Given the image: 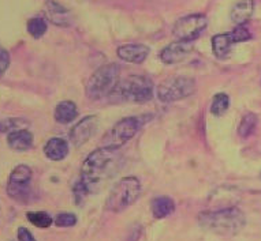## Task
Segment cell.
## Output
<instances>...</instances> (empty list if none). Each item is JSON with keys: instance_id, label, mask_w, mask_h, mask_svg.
Here are the masks:
<instances>
[{"instance_id": "6da1fadb", "label": "cell", "mask_w": 261, "mask_h": 241, "mask_svg": "<svg viewBox=\"0 0 261 241\" xmlns=\"http://www.w3.org/2000/svg\"><path fill=\"white\" fill-rule=\"evenodd\" d=\"M119 161V148L103 146L86 157L81 168V183L88 194H97L106 183L115 176Z\"/></svg>"}, {"instance_id": "7a4b0ae2", "label": "cell", "mask_w": 261, "mask_h": 241, "mask_svg": "<svg viewBox=\"0 0 261 241\" xmlns=\"http://www.w3.org/2000/svg\"><path fill=\"white\" fill-rule=\"evenodd\" d=\"M198 224L202 229L219 236H234L244 229L246 218L240 208L227 207L218 212L201 213Z\"/></svg>"}, {"instance_id": "3957f363", "label": "cell", "mask_w": 261, "mask_h": 241, "mask_svg": "<svg viewBox=\"0 0 261 241\" xmlns=\"http://www.w3.org/2000/svg\"><path fill=\"white\" fill-rule=\"evenodd\" d=\"M110 98H116L122 102L145 104L153 98V82L148 76L133 75L119 80L112 90Z\"/></svg>"}, {"instance_id": "277c9868", "label": "cell", "mask_w": 261, "mask_h": 241, "mask_svg": "<svg viewBox=\"0 0 261 241\" xmlns=\"http://www.w3.org/2000/svg\"><path fill=\"white\" fill-rule=\"evenodd\" d=\"M120 67L118 64H104L90 75L86 83L85 93L90 100L108 97L119 82Z\"/></svg>"}, {"instance_id": "5b68a950", "label": "cell", "mask_w": 261, "mask_h": 241, "mask_svg": "<svg viewBox=\"0 0 261 241\" xmlns=\"http://www.w3.org/2000/svg\"><path fill=\"white\" fill-rule=\"evenodd\" d=\"M141 194V183L137 177H123L112 187L106 200V207L110 212L119 213L136 202Z\"/></svg>"}, {"instance_id": "8992f818", "label": "cell", "mask_w": 261, "mask_h": 241, "mask_svg": "<svg viewBox=\"0 0 261 241\" xmlns=\"http://www.w3.org/2000/svg\"><path fill=\"white\" fill-rule=\"evenodd\" d=\"M196 92V82L189 76H170L156 87L158 98L162 102H175L190 97Z\"/></svg>"}, {"instance_id": "52a82bcc", "label": "cell", "mask_w": 261, "mask_h": 241, "mask_svg": "<svg viewBox=\"0 0 261 241\" xmlns=\"http://www.w3.org/2000/svg\"><path fill=\"white\" fill-rule=\"evenodd\" d=\"M142 122L140 117H124L111 128V131L104 136V146L112 148H120L126 142L132 139L138 130L141 128Z\"/></svg>"}, {"instance_id": "ba28073f", "label": "cell", "mask_w": 261, "mask_h": 241, "mask_svg": "<svg viewBox=\"0 0 261 241\" xmlns=\"http://www.w3.org/2000/svg\"><path fill=\"white\" fill-rule=\"evenodd\" d=\"M208 26V18L202 14H190L175 22L172 33L178 40L194 41Z\"/></svg>"}, {"instance_id": "9c48e42d", "label": "cell", "mask_w": 261, "mask_h": 241, "mask_svg": "<svg viewBox=\"0 0 261 241\" xmlns=\"http://www.w3.org/2000/svg\"><path fill=\"white\" fill-rule=\"evenodd\" d=\"M33 172L28 165H18L10 174L7 192L13 199L25 202L30 196V184H32Z\"/></svg>"}, {"instance_id": "30bf717a", "label": "cell", "mask_w": 261, "mask_h": 241, "mask_svg": "<svg viewBox=\"0 0 261 241\" xmlns=\"http://www.w3.org/2000/svg\"><path fill=\"white\" fill-rule=\"evenodd\" d=\"M97 126H99V117L94 116V114L86 116L82 120H80L71 128V131H70V140H71V143L75 147L84 146L88 140L92 139V136L94 135V132L97 130Z\"/></svg>"}, {"instance_id": "8fae6325", "label": "cell", "mask_w": 261, "mask_h": 241, "mask_svg": "<svg viewBox=\"0 0 261 241\" xmlns=\"http://www.w3.org/2000/svg\"><path fill=\"white\" fill-rule=\"evenodd\" d=\"M194 49L193 41H184V40H176L174 43L164 48L160 53V59L164 64H178L186 60L192 51Z\"/></svg>"}, {"instance_id": "7c38bea8", "label": "cell", "mask_w": 261, "mask_h": 241, "mask_svg": "<svg viewBox=\"0 0 261 241\" xmlns=\"http://www.w3.org/2000/svg\"><path fill=\"white\" fill-rule=\"evenodd\" d=\"M44 14L47 21L59 27H69L73 22V15L63 5H60L56 0H47L44 3Z\"/></svg>"}, {"instance_id": "4fadbf2b", "label": "cell", "mask_w": 261, "mask_h": 241, "mask_svg": "<svg viewBox=\"0 0 261 241\" xmlns=\"http://www.w3.org/2000/svg\"><path fill=\"white\" fill-rule=\"evenodd\" d=\"M116 55L127 63L141 64L149 55V48L144 44H126L116 49Z\"/></svg>"}, {"instance_id": "5bb4252c", "label": "cell", "mask_w": 261, "mask_h": 241, "mask_svg": "<svg viewBox=\"0 0 261 241\" xmlns=\"http://www.w3.org/2000/svg\"><path fill=\"white\" fill-rule=\"evenodd\" d=\"M9 146L15 152H25L33 146V134L28 130H15L11 131L7 136Z\"/></svg>"}, {"instance_id": "9a60e30c", "label": "cell", "mask_w": 261, "mask_h": 241, "mask_svg": "<svg viewBox=\"0 0 261 241\" xmlns=\"http://www.w3.org/2000/svg\"><path fill=\"white\" fill-rule=\"evenodd\" d=\"M44 154L51 161H62L69 154V143L63 138H51L44 146Z\"/></svg>"}, {"instance_id": "2e32d148", "label": "cell", "mask_w": 261, "mask_h": 241, "mask_svg": "<svg viewBox=\"0 0 261 241\" xmlns=\"http://www.w3.org/2000/svg\"><path fill=\"white\" fill-rule=\"evenodd\" d=\"M254 11V0H240L231 9L230 18L237 25H245L252 18Z\"/></svg>"}, {"instance_id": "e0dca14e", "label": "cell", "mask_w": 261, "mask_h": 241, "mask_svg": "<svg viewBox=\"0 0 261 241\" xmlns=\"http://www.w3.org/2000/svg\"><path fill=\"white\" fill-rule=\"evenodd\" d=\"M150 210L156 220H163L175 212V202L170 196H158L152 200Z\"/></svg>"}, {"instance_id": "ac0fdd59", "label": "cell", "mask_w": 261, "mask_h": 241, "mask_svg": "<svg viewBox=\"0 0 261 241\" xmlns=\"http://www.w3.org/2000/svg\"><path fill=\"white\" fill-rule=\"evenodd\" d=\"M54 116L58 123L69 124L77 118L78 108L73 101H62L56 105Z\"/></svg>"}, {"instance_id": "d6986e66", "label": "cell", "mask_w": 261, "mask_h": 241, "mask_svg": "<svg viewBox=\"0 0 261 241\" xmlns=\"http://www.w3.org/2000/svg\"><path fill=\"white\" fill-rule=\"evenodd\" d=\"M234 45L231 34L230 33H220L212 37V51L214 55L219 59H224L231 52V48Z\"/></svg>"}, {"instance_id": "ffe728a7", "label": "cell", "mask_w": 261, "mask_h": 241, "mask_svg": "<svg viewBox=\"0 0 261 241\" xmlns=\"http://www.w3.org/2000/svg\"><path fill=\"white\" fill-rule=\"evenodd\" d=\"M257 126V116L254 113H246L241 120L240 127H238V134L241 138H248L254 132Z\"/></svg>"}, {"instance_id": "44dd1931", "label": "cell", "mask_w": 261, "mask_h": 241, "mask_svg": "<svg viewBox=\"0 0 261 241\" xmlns=\"http://www.w3.org/2000/svg\"><path fill=\"white\" fill-rule=\"evenodd\" d=\"M230 106V97L226 93L216 94L211 104V113L215 116H222L227 112Z\"/></svg>"}, {"instance_id": "7402d4cb", "label": "cell", "mask_w": 261, "mask_h": 241, "mask_svg": "<svg viewBox=\"0 0 261 241\" xmlns=\"http://www.w3.org/2000/svg\"><path fill=\"white\" fill-rule=\"evenodd\" d=\"M28 220L32 225H35L36 228L40 229H47L49 228L54 222V220L51 218V216L48 213L44 212H29L26 214Z\"/></svg>"}, {"instance_id": "603a6c76", "label": "cell", "mask_w": 261, "mask_h": 241, "mask_svg": "<svg viewBox=\"0 0 261 241\" xmlns=\"http://www.w3.org/2000/svg\"><path fill=\"white\" fill-rule=\"evenodd\" d=\"M47 21L44 18H32L28 21V32L33 38L43 37L47 32Z\"/></svg>"}, {"instance_id": "cb8c5ba5", "label": "cell", "mask_w": 261, "mask_h": 241, "mask_svg": "<svg viewBox=\"0 0 261 241\" xmlns=\"http://www.w3.org/2000/svg\"><path fill=\"white\" fill-rule=\"evenodd\" d=\"M26 122L23 118H6L0 122V132H11L15 130H19V127L26 126Z\"/></svg>"}, {"instance_id": "d4e9b609", "label": "cell", "mask_w": 261, "mask_h": 241, "mask_svg": "<svg viewBox=\"0 0 261 241\" xmlns=\"http://www.w3.org/2000/svg\"><path fill=\"white\" fill-rule=\"evenodd\" d=\"M77 224V217L71 213H60L55 217V225L59 228H71Z\"/></svg>"}, {"instance_id": "484cf974", "label": "cell", "mask_w": 261, "mask_h": 241, "mask_svg": "<svg viewBox=\"0 0 261 241\" xmlns=\"http://www.w3.org/2000/svg\"><path fill=\"white\" fill-rule=\"evenodd\" d=\"M230 34H231V38L232 41H234V44L244 43V41H248V40H250V37H252L250 33H249V30L246 29L244 25H238Z\"/></svg>"}, {"instance_id": "4316f807", "label": "cell", "mask_w": 261, "mask_h": 241, "mask_svg": "<svg viewBox=\"0 0 261 241\" xmlns=\"http://www.w3.org/2000/svg\"><path fill=\"white\" fill-rule=\"evenodd\" d=\"M10 66V55L5 48L0 47V76H3Z\"/></svg>"}, {"instance_id": "83f0119b", "label": "cell", "mask_w": 261, "mask_h": 241, "mask_svg": "<svg viewBox=\"0 0 261 241\" xmlns=\"http://www.w3.org/2000/svg\"><path fill=\"white\" fill-rule=\"evenodd\" d=\"M18 241H36V238L26 228H19L18 229Z\"/></svg>"}]
</instances>
